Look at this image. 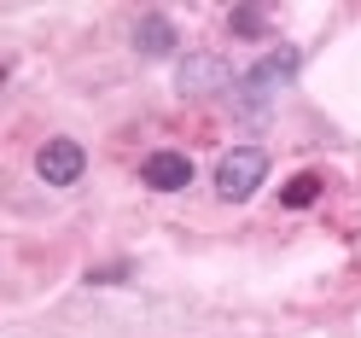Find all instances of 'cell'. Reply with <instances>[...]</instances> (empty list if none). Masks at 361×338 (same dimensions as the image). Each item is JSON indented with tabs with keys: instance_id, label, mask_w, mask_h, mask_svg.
<instances>
[{
	"instance_id": "cell-5",
	"label": "cell",
	"mask_w": 361,
	"mask_h": 338,
	"mask_svg": "<svg viewBox=\"0 0 361 338\" xmlns=\"http://www.w3.org/2000/svg\"><path fill=\"white\" fill-rule=\"evenodd\" d=\"M140 181L152 193H180V187L192 181V157L187 152H152L146 164H140Z\"/></svg>"
},
{
	"instance_id": "cell-1",
	"label": "cell",
	"mask_w": 361,
	"mask_h": 338,
	"mask_svg": "<svg viewBox=\"0 0 361 338\" xmlns=\"http://www.w3.org/2000/svg\"><path fill=\"white\" fill-rule=\"evenodd\" d=\"M291 76H298V47H274L262 64L245 71V82H239V111H245V117H262L268 99H274Z\"/></svg>"
},
{
	"instance_id": "cell-6",
	"label": "cell",
	"mask_w": 361,
	"mask_h": 338,
	"mask_svg": "<svg viewBox=\"0 0 361 338\" xmlns=\"http://www.w3.org/2000/svg\"><path fill=\"white\" fill-rule=\"evenodd\" d=\"M134 47H140L146 59H169L175 53V24L164 12H146L140 24H134Z\"/></svg>"
},
{
	"instance_id": "cell-3",
	"label": "cell",
	"mask_w": 361,
	"mask_h": 338,
	"mask_svg": "<svg viewBox=\"0 0 361 338\" xmlns=\"http://www.w3.org/2000/svg\"><path fill=\"white\" fill-rule=\"evenodd\" d=\"M175 87L192 94V99H210V94H228L233 87V71H228V59H216V53H192V59H180Z\"/></svg>"
},
{
	"instance_id": "cell-7",
	"label": "cell",
	"mask_w": 361,
	"mask_h": 338,
	"mask_svg": "<svg viewBox=\"0 0 361 338\" xmlns=\"http://www.w3.org/2000/svg\"><path fill=\"white\" fill-rule=\"evenodd\" d=\"M314 198H321V175H291V181L280 187V205L286 210H309Z\"/></svg>"
},
{
	"instance_id": "cell-2",
	"label": "cell",
	"mask_w": 361,
	"mask_h": 338,
	"mask_svg": "<svg viewBox=\"0 0 361 338\" xmlns=\"http://www.w3.org/2000/svg\"><path fill=\"white\" fill-rule=\"evenodd\" d=\"M262 181H268V152H262V146H233V152L216 164V193L228 198V205H245Z\"/></svg>"
},
{
	"instance_id": "cell-9",
	"label": "cell",
	"mask_w": 361,
	"mask_h": 338,
	"mask_svg": "<svg viewBox=\"0 0 361 338\" xmlns=\"http://www.w3.org/2000/svg\"><path fill=\"white\" fill-rule=\"evenodd\" d=\"M123 274H128V262H111V268H94L87 280H123Z\"/></svg>"
},
{
	"instance_id": "cell-8",
	"label": "cell",
	"mask_w": 361,
	"mask_h": 338,
	"mask_svg": "<svg viewBox=\"0 0 361 338\" xmlns=\"http://www.w3.org/2000/svg\"><path fill=\"white\" fill-rule=\"evenodd\" d=\"M228 24H233V35H245V41H262V35H268V12H262V6H233Z\"/></svg>"
},
{
	"instance_id": "cell-4",
	"label": "cell",
	"mask_w": 361,
	"mask_h": 338,
	"mask_svg": "<svg viewBox=\"0 0 361 338\" xmlns=\"http://www.w3.org/2000/svg\"><path fill=\"white\" fill-rule=\"evenodd\" d=\"M82 169H87V152L76 146V140H47L35 152V175L47 187H71V181H82Z\"/></svg>"
}]
</instances>
